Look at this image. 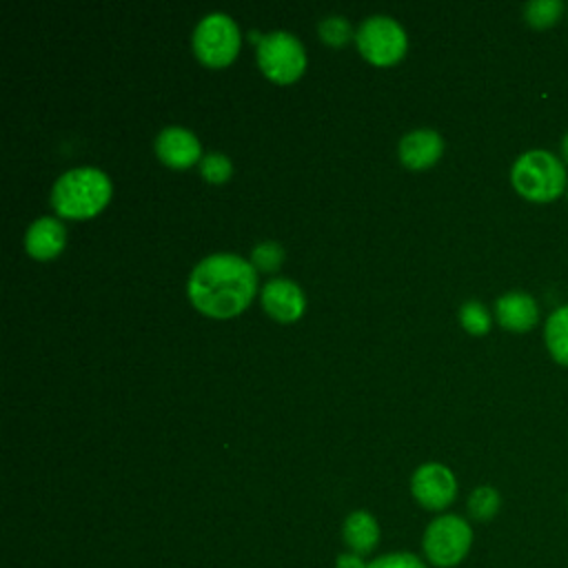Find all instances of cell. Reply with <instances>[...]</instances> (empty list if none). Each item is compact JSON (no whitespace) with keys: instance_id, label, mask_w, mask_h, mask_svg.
Segmentation results:
<instances>
[{"instance_id":"16","label":"cell","mask_w":568,"mask_h":568,"mask_svg":"<svg viewBox=\"0 0 568 568\" xmlns=\"http://www.w3.org/2000/svg\"><path fill=\"white\" fill-rule=\"evenodd\" d=\"M501 508V495L493 486H477L468 497V513L477 521H490Z\"/></svg>"},{"instance_id":"19","label":"cell","mask_w":568,"mask_h":568,"mask_svg":"<svg viewBox=\"0 0 568 568\" xmlns=\"http://www.w3.org/2000/svg\"><path fill=\"white\" fill-rule=\"evenodd\" d=\"M233 166H231V160L224 155V153H206L202 160H200V173L206 182H213V184H220L224 180H229Z\"/></svg>"},{"instance_id":"7","label":"cell","mask_w":568,"mask_h":568,"mask_svg":"<svg viewBox=\"0 0 568 568\" xmlns=\"http://www.w3.org/2000/svg\"><path fill=\"white\" fill-rule=\"evenodd\" d=\"M355 42L359 53L379 67L397 62L406 51V31L395 18L388 16H371L366 18L357 31Z\"/></svg>"},{"instance_id":"13","label":"cell","mask_w":568,"mask_h":568,"mask_svg":"<svg viewBox=\"0 0 568 568\" xmlns=\"http://www.w3.org/2000/svg\"><path fill=\"white\" fill-rule=\"evenodd\" d=\"M67 242V229L60 220L44 215L29 224L24 235V246L31 257L36 260H51L55 257Z\"/></svg>"},{"instance_id":"23","label":"cell","mask_w":568,"mask_h":568,"mask_svg":"<svg viewBox=\"0 0 568 568\" xmlns=\"http://www.w3.org/2000/svg\"><path fill=\"white\" fill-rule=\"evenodd\" d=\"M335 568H368V564L357 552H342L335 561Z\"/></svg>"},{"instance_id":"20","label":"cell","mask_w":568,"mask_h":568,"mask_svg":"<svg viewBox=\"0 0 568 568\" xmlns=\"http://www.w3.org/2000/svg\"><path fill=\"white\" fill-rule=\"evenodd\" d=\"M284 260V248L277 242H260L255 244V248L251 251V264L262 268V271H275L280 268Z\"/></svg>"},{"instance_id":"18","label":"cell","mask_w":568,"mask_h":568,"mask_svg":"<svg viewBox=\"0 0 568 568\" xmlns=\"http://www.w3.org/2000/svg\"><path fill=\"white\" fill-rule=\"evenodd\" d=\"M459 322L470 335H484L490 328V315L486 306L477 300H468L459 308Z\"/></svg>"},{"instance_id":"22","label":"cell","mask_w":568,"mask_h":568,"mask_svg":"<svg viewBox=\"0 0 568 568\" xmlns=\"http://www.w3.org/2000/svg\"><path fill=\"white\" fill-rule=\"evenodd\" d=\"M368 568H426V564L413 552H388L373 559Z\"/></svg>"},{"instance_id":"3","label":"cell","mask_w":568,"mask_h":568,"mask_svg":"<svg viewBox=\"0 0 568 568\" xmlns=\"http://www.w3.org/2000/svg\"><path fill=\"white\" fill-rule=\"evenodd\" d=\"M510 182L515 191L530 202H552L564 193L568 175L564 162L555 153L532 149L515 160Z\"/></svg>"},{"instance_id":"8","label":"cell","mask_w":568,"mask_h":568,"mask_svg":"<svg viewBox=\"0 0 568 568\" xmlns=\"http://www.w3.org/2000/svg\"><path fill=\"white\" fill-rule=\"evenodd\" d=\"M413 497L428 510H444L457 495V479L444 464H422L410 477Z\"/></svg>"},{"instance_id":"24","label":"cell","mask_w":568,"mask_h":568,"mask_svg":"<svg viewBox=\"0 0 568 568\" xmlns=\"http://www.w3.org/2000/svg\"><path fill=\"white\" fill-rule=\"evenodd\" d=\"M561 158H564V162L568 164V133H566L564 140H561Z\"/></svg>"},{"instance_id":"1","label":"cell","mask_w":568,"mask_h":568,"mask_svg":"<svg viewBox=\"0 0 568 568\" xmlns=\"http://www.w3.org/2000/svg\"><path fill=\"white\" fill-rule=\"evenodd\" d=\"M257 288L255 266L233 253H213L189 275L191 304L211 317H231L248 306Z\"/></svg>"},{"instance_id":"5","label":"cell","mask_w":568,"mask_h":568,"mask_svg":"<svg viewBox=\"0 0 568 568\" xmlns=\"http://www.w3.org/2000/svg\"><path fill=\"white\" fill-rule=\"evenodd\" d=\"M240 49V29L226 13H209L193 29V51L209 67L229 64Z\"/></svg>"},{"instance_id":"10","label":"cell","mask_w":568,"mask_h":568,"mask_svg":"<svg viewBox=\"0 0 568 568\" xmlns=\"http://www.w3.org/2000/svg\"><path fill=\"white\" fill-rule=\"evenodd\" d=\"M155 153L158 158L173 166V169H186L195 164L200 158V142L193 131L184 126H166L155 138Z\"/></svg>"},{"instance_id":"2","label":"cell","mask_w":568,"mask_h":568,"mask_svg":"<svg viewBox=\"0 0 568 568\" xmlns=\"http://www.w3.org/2000/svg\"><path fill=\"white\" fill-rule=\"evenodd\" d=\"M111 197V180L95 166H78L62 173L51 189L53 209L73 220L93 217Z\"/></svg>"},{"instance_id":"15","label":"cell","mask_w":568,"mask_h":568,"mask_svg":"<svg viewBox=\"0 0 568 568\" xmlns=\"http://www.w3.org/2000/svg\"><path fill=\"white\" fill-rule=\"evenodd\" d=\"M546 346L555 362L568 366V304L555 308L544 326Z\"/></svg>"},{"instance_id":"4","label":"cell","mask_w":568,"mask_h":568,"mask_svg":"<svg viewBox=\"0 0 568 568\" xmlns=\"http://www.w3.org/2000/svg\"><path fill=\"white\" fill-rule=\"evenodd\" d=\"M473 546V528L470 524L459 515H439L435 517L422 539L424 555L428 564L437 568H455L459 566Z\"/></svg>"},{"instance_id":"14","label":"cell","mask_w":568,"mask_h":568,"mask_svg":"<svg viewBox=\"0 0 568 568\" xmlns=\"http://www.w3.org/2000/svg\"><path fill=\"white\" fill-rule=\"evenodd\" d=\"M342 537L351 552L368 555L379 541L377 519L368 510H353L342 526Z\"/></svg>"},{"instance_id":"6","label":"cell","mask_w":568,"mask_h":568,"mask_svg":"<svg viewBox=\"0 0 568 568\" xmlns=\"http://www.w3.org/2000/svg\"><path fill=\"white\" fill-rule=\"evenodd\" d=\"M257 64L266 78L286 84L302 75L306 67V53L293 33L271 31L257 44Z\"/></svg>"},{"instance_id":"17","label":"cell","mask_w":568,"mask_h":568,"mask_svg":"<svg viewBox=\"0 0 568 568\" xmlns=\"http://www.w3.org/2000/svg\"><path fill=\"white\" fill-rule=\"evenodd\" d=\"M561 11H564L561 0H532L524 4V18L535 29L552 27L559 20Z\"/></svg>"},{"instance_id":"9","label":"cell","mask_w":568,"mask_h":568,"mask_svg":"<svg viewBox=\"0 0 568 568\" xmlns=\"http://www.w3.org/2000/svg\"><path fill=\"white\" fill-rule=\"evenodd\" d=\"M262 306L277 322H295L304 313L306 300L293 280L275 277L262 288Z\"/></svg>"},{"instance_id":"12","label":"cell","mask_w":568,"mask_h":568,"mask_svg":"<svg viewBox=\"0 0 568 568\" xmlns=\"http://www.w3.org/2000/svg\"><path fill=\"white\" fill-rule=\"evenodd\" d=\"M444 140L433 129H415L399 140V160L410 169H426L439 160Z\"/></svg>"},{"instance_id":"11","label":"cell","mask_w":568,"mask_h":568,"mask_svg":"<svg viewBox=\"0 0 568 568\" xmlns=\"http://www.w3.org/2000/svg\"><path fill=\"white\" fill-rule=\"evenodd\" d=\"M497 322L515 333L530 331L539 320V306L532 295L524 291H510L495 302Z\"/></svg>"},{"instance_id":"21","label":"cell","mask_w":568,"mask_h":568,"mask_svg":"<svg viewBox=\"0 0 568 568\" xmlns=\"http://www.w3.org/2000/svg\"><path fill=\"white\" fill-rule=\"evenodd\" d=\"M317 31H320V36H322V40L324 42H328V44H344L348 38H351V33H353V29H351V22L346 20V18H342V16H328V18H324L320 24H317Z\"/></svg>"}]
</instances>
